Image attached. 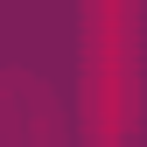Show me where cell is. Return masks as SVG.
Masks as SVG:
<instances>
[{
  "label": "cell",
  "instance_id": "6da1fadb",
  "mask_svg": "<svg viewBox=\"0 0 147 147\" xmlns=\"http://www.w3.org/2000/svg\"><path fill=\"white\" fill-rule=\"evenodd\" d=\"M0 126H7V147H56L42 119V91L28 77H0Z\"/></svg>",
  "mask_w": 147,
  "mask_h": 147
}]
</instances>
